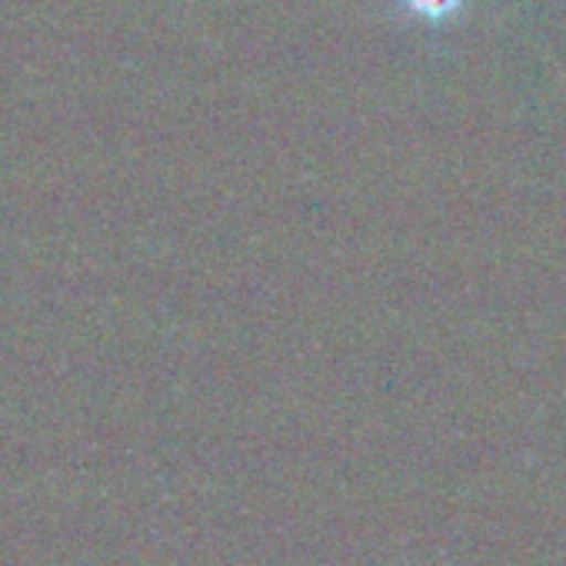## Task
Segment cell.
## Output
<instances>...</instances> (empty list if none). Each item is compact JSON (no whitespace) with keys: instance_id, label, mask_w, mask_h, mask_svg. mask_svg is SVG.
<instances>
[{"instance_id":"6da1fadb","label":"cell","mask_w":566,"mask_h":566,"mask_svg":"<svg viewBox=\"0 0 566 566\" xmlns=\"http://www.w3.org/2000/svg\"><path fill=\"white\" fill-rule=\"evenodd\" d=\"M394 4H397V11L407 14L410 21L440 28V24L460 18L470 0H394Z\"/></svg>"}]
</instances>
